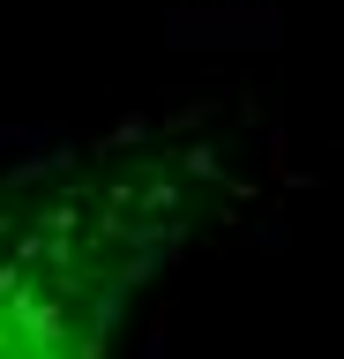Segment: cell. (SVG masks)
<instances>
[{
    "label": "cell",
    "mask_w": 344,
    "mask_h": 359,
    "mask_svg": "<svg viewBox=\"0 0 344 359\" xmlns=\"http://www.w3.org/2000/svg\"><path fill=\"white\" fill-rule=\"evenodd\" d=\"M240 105H172L0 165V359H120L135 307L254 187Z\"/></svg>",
    "instance_id": "6da1fadb"
}]
</instances>
